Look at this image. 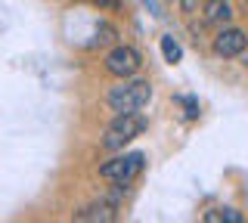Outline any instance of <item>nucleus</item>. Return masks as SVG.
Listing matches in <instances>:
<instances>
[{"instance_id": "obj_6", "label": "nucleus", "mask_w": 248, "mask_h": 223, "mask_svg": "<svg viewBox=\"0 0 248 223\" xmlns=\"http://www.w3.org/2000/svg\"><path fill=\"white\" fill-rule=\"evenodd\" d=\"M118 217V208L115 202H99V205H90V208H81V211H75V220H115Z\"/></svg>"}, {"instance_id": "obj_11", "label": "nucleus", "mask_w": 248, "mask_h": 223, "mask_svg": "<svg viewBox=\"0 0 248 223\" xmlns=\"http://www.w3.org/2000/svg\"><path fill=\"white\" fill-rule=\"evenodd\" d=\"M115 28L112 25H99V44H108V41H115Z\"/></svg>"}, {"instance_id": "obj_3", "label": "nucleus", "mask_w": 248, "mask_h": 223, "mask_svg": "<svg viewBox=\"0 0 248 223\" xmlns=\"http://www.w3.org/2000/svg\"><path fill=\"white\" fill-rule=\"evenodd\" d=\"M143 164H146V155H143V152H127V155H118V158L106 161V164L99 167V174H103L106 180L118 183V186H127V183L134 180L140 171H143Z\"/></svg>"}, {"instance_id": "obj_4", "label": "nucleus", "mask_w": 248, "mask_h": 223, "mask_svg": "<svg viewBox=\"0 0 248 223\" xmlns=\"http://www.w3.org/2000/svg\"><path fill=\"white\" fill-rule=\"evenodd\" d=\"M140 53L134 47H115L112 53L106 56V72L108 74H115V78H134V74L140 72Z\"/></svg>"}, {"instance_id": "obj_12", "label": "nucleus", "mask_w": 248, "mask_h": 223, "mask_svg": "<svg viewBox=\"0 0 248 223\" xmlns=\"http://www.w3.org/2000/svg\"><path fill=\"white\" fill-rule=\"evenodd\" d=\"M90 3L99 10H118V0H90Z\"/></svg>"}, {"instance_id": "obj_9", "label": "nucleus", "mask_w": 248, "mask_h": 223, "mask_svg": "<svg viewBox=\"0 0 248 223\" xmlns=\"http://www.w3.org/2000/svg\"><path fill=\"white\" fill-rule=\"evenodd\" d=\"M161 56H165L170 65H174V62H180V59H183V50H180V44H177L174 37H161Z\"/></svg>"}, {"instance_id": "obj_2", "label": "nucleus", "mask_w": 248, "mask_h": 223, "mask_svg": "<svg viewBox=\"0 0 248 223\" xmlns=\"http://www.w3.org/2000/svg\"><path fill=\"white\" fill-rule=\"evenodd\" d=\"M143 130H146V118H143V115H137V112L115 115V121L106 127V134H103V149H121L124 143L137 140Z\"/></svg>"}, {"instance_id": "obj_10", "label": "nucleus", "mask_w": 248, "mask_h": 223, "mask_svg": "<svg viewBox=\"0 0 248 223\" xmlns=\"http://www.w3.org/2000/svg\"><path fill=\"white\" fill-rule=\"evenodd\" d=\"M199 6H202V0H180V10L186 13V16H196Z\"/></svg>"}, {"instance_id": "obj_13", "label": "nucleus", "mask_w": 248, "mask_h": 223, "mask_svg": "<svg viewBox=\"0 0 248 223\" xmlns=\"http://www.w3.org/2000/svg\"><path fill=\"white\" fill-rule=\"evenodd\" d=\"M143 3H146V6H149V10H152V16H165V13H161V6L155 3V0H143Z\"/></svg>"}, {"instance_id": "obj_7", "label": "nucleus", "mask_w": 248, "mask_h": 223, "mask_svg": "<svg viewBox=\"0 0 248 223\" xmlns=\"http://www.w3.org/2000/svg\"><path fill=\"white\" fill-rule=\"evenodd\" d=\"M202 10H205L208 25H227V22L232 19V6L227 3V0H208Z\"/></svg>"}, {"instance_id": "obj_1", "label": "nucleus", "mask_w": 248, "mask_h": 223, "mask_svg": "<svg viewBox=\"0 0 248 223\" xmlns=\"http://www.w3.org/2000/svg\"><path fill=\"white\" fill-rule=\"evenodd\" d=\"M152 99V87L149 81H140V78H121L118 87L108 90L106 103L115 115H124V112H140L146 103Z\"/></svg>"}, {"instance_id": "obj_5", "label": "nucleus", "mask_w": 248, "mask_h": 223, "mask_svg": "<svg viewBox=\"0 0 248 223\" xmlns=\"http://www.w3.org/2000/svg\"><path fill=\"white\" fill-rule=\"evenodd\" d=\"M245 44H248L245 31H239V28H223V31L214 37V53L223 56V59H236L239 53L245 50Z\"/></svg>"}, {"instance_id": "obj_8", "label": "nucleus", "mask_w": 248, "mask_h": 223, "mask_svg": "<svg viewBox=\"0 0 248 223\" xmlns=\"http://www.w3.org/2000/svg\"><path fill=\"white\" fill-rule=\"evenodd\" d=\"M208 223H217V220H227V223H242V214L236 208H217V211H208L205 214Z\"/></svg>"}]
</instances>
